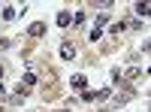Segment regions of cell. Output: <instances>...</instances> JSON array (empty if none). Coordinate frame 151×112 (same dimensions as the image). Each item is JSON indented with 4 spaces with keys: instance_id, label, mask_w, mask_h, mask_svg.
Instances as JSON below:
<instances>
[{
    "instance_id": "6da1fadb",
    "label": "cell",
    "mask_w": 151,
    "mask_h": 112,
    "mask_svg": "<svg viewBox=\"0 0 151 112\" xmlns=\"http://www.w3.org/2000/svg\"><path fill=\"white\" fill-rule=\"evenodd\" d=\"M109 97V88H100V91H82V100L85 103H94V100H106Z\"/></svg>"
},
{
    "instance_id": "7a4b0ae2",
    "label": "cell",
    "mask_w": 151,
    "mask_h": 112,
    "mask_svg": "<svg viewBox=\"0 0 151 112\" xmlns=\"http://www.w3.org/2000/svg\"><path fill=\"white\" fill-rule=\"evenodd\" d=\"M70 85H73V88H79V91H88V76H85V73H79V76L70 79Z\"/></svg>"
},
{
    "instance_id": "3957f363",
    "label": "cell",
    "mask_w": 151,
    "mask_h": 112,
    "mask_svg": "<svg viewBox=\"0 0 151 112\" xmlns=\"http://www.w3.org/2000/svg\"><path fill=\"white\" fill-rule=\"evenodd\" d=\"M60 58H64V61H73V58H76V46H73V43H64V46H60Z\"/></svg>"
},
{
    "instance_id": "277c9868",
    "label": "cell",
    "mask_w": 151,
    "mask_h": 112,
    "mask_svg": "<svg viewBox=\"0 0 151 112\" xmlns=\"http://www.w3.org/2000/svg\"><path fill=\"white\" fill-rule=\"evenodd\" d=\"M27 33H30V36H42V33H45V24H42V21H33L30 27H27Z\"/></svg>"
},
{
    "instance_id": "5b68a950",
    "label": "cell",
    "mask_w": 151,
    "mask_h": 112,
    "mask_svg": "<svg viewBox=\"0 0 151 112\" xmlns=\"http://www.w3.org/2000/svg\"><path fill=\"white\" fill-rule=\"evenodd\" d=\"M58 27H70V12H67V9L58 12Z\"/></svg>"
},
{
    "instance_id": "8992f818",
    "label": "cell",
    "mask_w": 151,
    "mask_h": 112,
    "mask_svg": "<svg viewBox=\"0 0 151 112\" xmlns=\"http://www.w3.org/2000/svg\"><path fill=\"white\" fill-rule=\"evenodd\" d=\"M124 27H127V24H124V21H115V24H109V33H115V36H118V33H121Z\"/></svg>"
},
{
    "instance_id": "52a82bcc",
    "label": "cell",
    "mask_w": 151,
    "mask_h": 112,
    "mask_svg": "<svg viewBox=\"0 0 151 112\" xmlns=\"http://www.w3.org/2000/svg\"><path fill=\"white\" fill-rule=\"evenodd\" d=\"M124 76H127V79H139V76H142V70H139V67H130Z\"/></svg>"
},
{
    "instance_id": "ba28073f",
    "label": "cell",
    "mask_w": 151,
    "mask_h": 112,
    "mask_svg": "<svg viewBox=\"0 0 151 112\" xmlns=\"http://www.w3.org/2000/svg\"><path fill=\"white\" fill-rule=\"evenodd\" d=\"M15 15H18V12H15V6H6V9H3V18H6V21H12Z\"/></svg>"
},
{
    "instance_id": "9c48e42d",
    "label": "cell",
    "mask_w": 151,
    "mask_h": 112,
    "mask_svg": "<svg viewBox=\"0 0 151 112\" xmlns=\"http://www.w3.org/2000/svg\"><path fill=\"white\" fill-rule=\"evenodd\" d=\"M100 36H103V30H100V27H91V33H88V40H91V43H97Z\"/></svg>"
},
{
    "instance_id": "30bf717a",
    "label": "cell",
    "mask_w": 151,
    "mask_h": 112,
    "mask_svg": "<svg viewBox=\"0 0 151 112\" xmlns=\"http://www.w3.org/2000/svg\"><path fill=\"white\" fill-rule=\"evenodd\" d=\"M148 9H151V6H148V3H145V0H142V3H136V12H139V15H142V18H145V15H148Z\"/></svg>"
},
{
    "instance_id": "8fae6325",
    "label": "cell",
    "mask_w": 151,
    "mask_h": 112,
    "mask_svg": "<svg viewBox=\"0 0 151 112\" xmlns=\"http://www.w3.org/2000/svg\"><path fill=\"white\" fill-rule=\"evenodd\" d=\"M109 21V15H106V12H100V15H97V24H94V27H100V30H103V24Z\"/></svg>"
},
{
    "instance_id": "7c38bea8",
    "label": "cell",
    "mask_w": 151,
    "mask_h": 112,
    "mask_svg": "<svg viewBox=\"0 0 151 112\" xmlns=\"http://www.w3.org/2000/svg\"><path fill=\"white\" fill-rule=\"evenodd\" d=\"M24 85H36V73H24Z\"/></svg>"
},
{
    "instance_id": "4fadbf2b",
    "label": "cell",
    "mask_w": 151,
    "mask_h": 112,
    "mask_svg": "<svg viewBox=\"0 0 151 112\" xmlns=\"http://www.w3.org/2000/svg\"><path fill=\"white\" fill-rule=\"evenodd\" d=\"M3 94H6V88H3V85H0V97H3Z\"/></svg>"
},
{
    "instance_id": "5bb4252c",
    "label": "cell",
    "mask_w": 151,
    "mask_h": 112,
    "mask_svg": "<svg viewBox=\"0 0 151 112\" xmlns=\"http://www.w3.org/2000/svg\"><path fill=\"white\" fill-rule=\"evenodd\" d=\"M0 79H3V67H0Z\"/></svg>"
},
{
    "instance_id": "9a60e30c",
    "label": "cell",
    "mask_w": 151,
    "mask_h": 112,
    "mask_svg": "<svg viewBox=\"0 0 151 112\" xmlns=\"http://www.w3.org/2000/svg\"><path fill=\"white\" fill-rule=\"evenodd\" d=\"M100 112H112V109H100Z\"/></svg>"
}]
</instances>
